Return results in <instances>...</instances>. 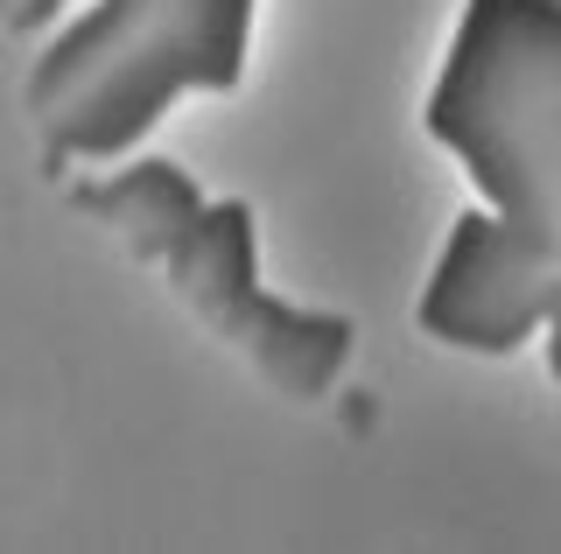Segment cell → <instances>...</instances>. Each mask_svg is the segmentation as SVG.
Wrapping results in <instances>:
<instances>
[{
  "mask_svg": "<svg viewBox=\"0 0 561 554\" xmlns=\"http://www.w3.org/2000/svg\"><path fill=\"white\" fill-rule=\"evenodd\" d=\"M260 0H92L28 71L49 162H113L190 92H239Z\"/></svg>",
  "mask_w": 561,
  "mask_h": 554,
  "instance_id": "6da1fadb",
  "label": "cell"
},
{
  "mask_svg": "<svg viewBox=\"0 0 561 554\" xmlns=\"http://www.w3.org/2000/svg\"><path fill=\"white\" fill-rule=\"evenodd\" d=\"M70 197H78V211L127 232V246L140 259H154L175 296L197 309L225 344H239L274 386L302 393V401L330 393V379L351 358V323L316 316V309H288L280 296L260 288L253 204H239V197L210 204L190 183V169L169 162V154L127 162L113 176H84V183H70Z\"/></svg>",
  "mask_w": 561,
  "mask_h": 554,
  "instance_id": "7a4b0ae2",
  "label": "cell"
},
{
  "mask_svg": "<svg viewBox=\"0 0 561 554\" xmlns=\"http://www.w3.org/2000/svg\"><path fill=\"white\" fill-rule=\"evenodd\" d=\"M421 127L499 218L561 239V0H463Z\"/></svg>",
  "mask_w": 561,
  "mask_h": 554,
  "instance_id": "3957f363",
  "label": "cell"
},
{
  "mask_svg": "<svg viewBox=\"0 0 561 554\" xmlns=\"http://www.w3.org/2000/svg\"><path fill=\"white\" fill-rule=\"evenodd\" d=\"M554 288H561V239L526 232L478 197L470 211L449 218V239L428 267L414 323L449 351L505 358L548 331Z\"/></svg>",
  "mask_w": 561,
  "mask_h": 554,
  "instance_id": "277c9868",
  "label": "cell"
},
{
  "mask_svg": "<svg viewBox=\"0 0 561 554\" xmlns=\"http://www.w3.org/2000/svg\"><path fill=\"white\" fill-rule=\"evenodd\" d=\"M70 0H0V22L14 28V36H43V28H57V14Z\"/></svg>",
  "mask_w": 561,
  "mask_h": 554,
  "instance_id": "5b68a950",
  "label": "cell"
},
{
  "mask_svg": "<svg viewBox=\"0 0 561 554\" xmlns=\"http://www.w3.org/2000/svg\"><path fill=\"white\" fill-rule=\"evenodd\" d=\"M548 372H554V386H561V288H554V309H548Z\"/></svg>",
  "mask_w": 561,
  "mask_h": 554,
  "instance_id": "8992f818",
  "label": "cell"
}]
</instances>
